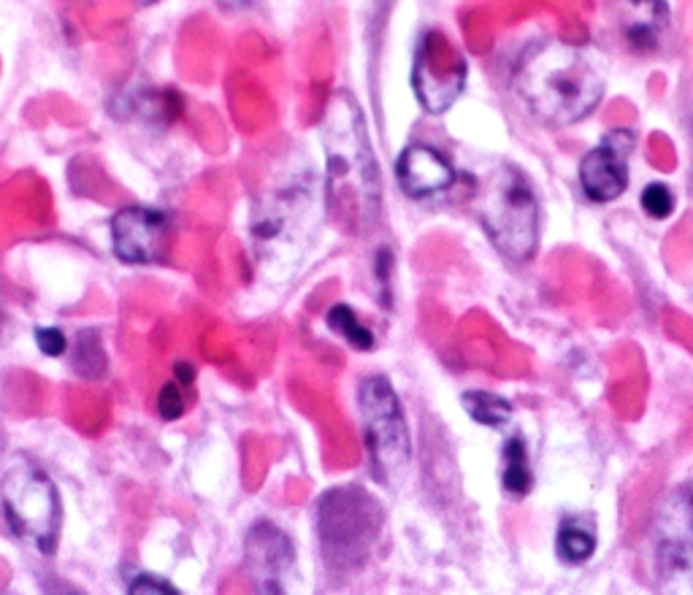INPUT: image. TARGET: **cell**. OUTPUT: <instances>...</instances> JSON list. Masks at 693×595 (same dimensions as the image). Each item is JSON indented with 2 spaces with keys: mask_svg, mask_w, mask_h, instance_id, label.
Returning <instances> with one entry per match:
<instances>
[{
  "mask_svg": "<svg viewBox=\"0 0 693 595\" xmlns=\"http://www.w3.org/2000/svg\"><path fill=\"white\" fill-rule=\"evenodd\" d=\"M158 411L163 420H180L185 414V396H182L180 385H165L158 396Z\"/></svg>",
  "mask_w": 693,
  "mask_h": 595,
  "instance_id": "20",
  "label": "cell"
},
{
  "mask_svg": "<svg viewBox=\"0 0 693 595\" xmlns=\"http://www.w3.org/2000/svg\"><path fill=\"white\" fill-rule=\"evenodd\" d=\"M520 96L540 120L574 125L604 96L602 76L574 47H542L525 58L518 74Z\"/></svg>",
  "mask_w": 693,
  "mask_h": 595,
  "instance_id": "2",
  "label": "cell"
},
{
  "mask_svg": "<svg viewBox=\"0 0 693 595\" xmlns=\"http://www.w3.org/2000/svg\"><path fill=\"white\" fill-rule=\"evenodd\" d=\"M642 209L653 220H667L675 211V196L667 185L661 182H651V185L642 190Z\"/></svg>",
  "mask_w": 693,
  "mask_h": 595,
  "instance_id": "19",
  "label": "cell"
},
{
  "mask_svg": "<svg viewBox=\"0 0 693 595\" xmlns=\"http://www.w3.org/2000/svg\"><path fill=\"white\" fill-rule=\"evenodd\" d=\"M309 200H312L309 193L293 190L258 203L252 216V236L260 255H276L280 247L298 241L307 225L296 220H309Z\"/></svg>",
  "mask_w": 693,
  "mask_h": 595,
  "instance_id": "12",
  "label": "cell"
},
{
  "mask_svg": "<svg viewBox=\"0 0 693 595\" xmlns=\"http://www.w3.org/2000/svg\"><path fill=\"white\" fill-rule=\"evenodd\" d=\"M176 380L185 382V385H193L196 380V371H193L190 363H176Z\"/></svg>",
  "mask_w": 693,
  "mask_h": 595,
  "instance_id": "23",
  "label": "cell"
},
{
  "mask_svg": "<svg viewBox=\"0 0 693 595\" xmlns=\"http://www.w3.org/2000/svg\"><path fill=\"white\" fill-rule=\"evenodd\" d=\"M36 344L47 358H60L69 349V338H65V333L60 327H38Z\"/></svg>",
  "mask_w": 693,
  "mask_h": 595,
  "instance_id": "21",
  "label": "cell"
},
{
  "mask_svg": "<svg viewBox=\"0 0 693 595\" xmlns=\"http://www.w3.org/2000/svg\"><path fill=\"white\" fill-rule=\"evenodd\" d=\"M127 593L131 595H180V591H176L174 585H169V582L158 580V577L152 574H138L136 580H131Z\"/></svg>",
  "mask_w": 693,
  "mask_h": 595,
  "instance_id": "22",
  "label": "cell"
},
{
  "mask_svg": "<svg viewBox=\"0 0 693 595\" xmlns=\"http://www.w3.org/2000/svg\"><path fill=\"white\" fill-rule=\"evenodd\" d=\"M293 569H296V549L282 528L274 522H258L249 528L244 542V571L255 593H285Z\"/></svg>",
  "mask_w": 693,
  "mask_h": 595,
  "instance_id": "9",
  "label": "cell"
},
{
  "mask_svg": "<svg viewBox=\"0 0 693 595\" xmlns=\"http://www.w3.org/2000/svg\"><path fill=\"white\" fill-rule=\"evenodd\" d=\"M112 244L122 263H160L169 249V216L147 206H127L114 214Z\"/></svg>",
  "mask_w": 693,
  "mask_h": 595,
  "instance_id": "11",
  "label": "cell"
},
{
  "mask_svg": "<svg viewBox=\"0 0 693 595\" xmlns=\"http://www.w3.org/2000/svg\"><path fill=\"white\" fill-rule=\"evenodd\" d=\"M136 3H141V5H149V3H158V0H136Z\"/></svg>",
  "mask_w": 693,
  "mask_h": 595,
  "instance_id": "24",
  "label": "cell"
},
{
  "mask_svg": "<svg viewBox=\"0 0 693 595\" xmlns=\"http://www.w3.org/2000/svg\"><path fill=\"white\" fill-rule=\"evenodd\" d=\"M558 558L569 566H580L585 560H591V555L596 553V533L591 525H585L582 520H564L558 528Z\"/></svg>",
  "mask_w": 693,
  "mask_h": 595,
  "instance_id": "14",
  "label": "cell"
},
{
  "mask_svg": "<svg viewBox=\"0 0 693 595\" xmlns=\"http://www.w3.org/2000/svg\"><path fill=\"white\" fill-rule=\"evenodd\" d=\"M396 179L409 198H431L456 185V169L425 144H412L398 154Z\"/></svg>",
  "mask_w": 693,
  "mask_h": 595,
  "instance_id": "13",
  "label": "cell"
},
{
  "mask_svg": "<svg viewBox=\"0 0 693 595\" xmlns=\"http://www.w3.org/2000/svg\"><path fill=\"white\" fill-rule=\"evenodd\" d=\"M329 327L339 336H345L355 349H371L374 347V333L363 325V322L355 317V311L349 309L347 303H336L329 309V317H325Z\"/></svg>",
  "mask_w": 693,
  "mask_h": 595,
  "instance_id": "17",
  "label": "cell"
},
{
  "mask_svg": "<svg viewBox=\"0 0 693 595\" xmlns=\"http://www.w3.org/2000/svg\"><path fill=\"white\" fill-rule=\"evenodd\" d=\"M477 216L493 247L512 263H525L540 244V203L512 165H502L477 196Z\"/></svg>",
  "mask_w": 693,
  "mask_h": 595,
  "instance_id": "4",
  "label": "cell"
},
{
  "mask_svg": "<svg viewBox=\"0 0 693 595\" xmlns=\"http://www.w3.org/2000/svg\"><path fill=\"white\" fill-rule=\"evenodd\" d=\"M651 569L661 593H693V485L669 487L656 500Z\"/></svg>",
  "mask_w": 693,
  "mask_h": 595,
  "instance_id": "6",
  "label": "cell"
},
{
  "mask_svg": "<svg viewBox=\"0 0 693 595\" xmlns=\"http://www.w3.org/2000/svg\"><path fill=\"white\" fill-rule=\"evenodd\" d=\"M0 325H3V303H0Z\"/></svg>",
  "mask_w": 693,
  "mask_h": 595,
  "instance_id": "25",
  "label": "cell"
},
{
  "mask_svg": "<svg viewBox=\"0 0 693 595\" xmlns=\"http://www.w3.org/2000/svg\"><path fill=\"white\" fill-rule=\"evenodd\" d=\"M0 498L5 522L20 542L41 555H52L58 549L63 506L47 471L38 469L33 460H20L5 471Z\"/></svg>",
  "mask_w": 693,
  "mask_h": 595,
  "instance_id": "5",
  "label": "cell"
},
{
  "mask_svg": "<svg viewBox=\"0 0 693 595\" xmlns=\"http://www.w3.org/2000/svg\"><path fill=\"white\" fill-rule=\"evenodd\" d=\"M466 65L440 33L423 38L414 58L412 87L429 114H445L463 90Z\"/></svg>",
  "mask_w": 693,
  "mask_h": 595,
  "instance_id": "8",
  "label": "cell"
},
{
  "mask_svg": "<svg viewBox=\"0 0 693 595\" xmlns=\"http://www.w3.org/2000/svg\"><path fill=\"white\" fill-rule=\"evenodd\" d=\"M325 203L349 233L374 227L382 206V179L360 106L349 92H334L325 106Z\"/></svg>",
  "mask_w": 693,
  "mask_h": 595,
  "instance_id": "1",
  "label": "cell"
},
{
  "mask_svg": "<svg viewBox=\"0 0 693 595\" xmlns=\"http://www.w3.org/2000/svg\"><path fill=\"white\" fill-rule=\"evenodd\" d=\"M380 504L358 485H342L325 493L318 504V538L325 563L334 571H352L369 560L380 542Z\"/></svg>",
  "mask_w": 693,
  "mask_h": 595,
  "instance_id": "3",
  "label": "cell"
},
{
  "mask_svg": "<svg viewBox=\"0 0 693 595\" xmlns=\"http://www.w3.org/2000/svg\"><path fill=\"white\" fill-rule=\"evenodd\" d=\"M466 414L485 427H504L512 420V404L504 396L485 391H469L461 398Z\"/></svg>",
  "mask_w": 693,
  "mask_h": 595,
  "instance_id": "16",
  "label": "cell"
},
{
  "mask_svg": "<svg viewBox=\"0 0 693 595\" xmlns=\"http://www.w3.org/2000/svg\"><path fill=\"white\" fill-rule=\"evenodd\" d=\"M74 369L85 380H96V376H103V371H107V355H103L101 336L96 331H82L79 338H76Z\"/></svg>",
  "mask_w": 693,
  "mask_h": 595,
  "instance_id": "18",
  "label": "cell"
},
{
  "mask_svg": "<svg viewBox=\"0 0 693 595\" xmlns=\"http://www.w3.org/2000/svg\"><path fill=\"white\" fill-rule=\"evenodd\" d=\"M634 133L609 131L580 163L582 193L593 203H609L618 200L629 187V154L634 152Z\"/></svg>",
  "mask_w": 693,
  "mask_h": 595,
  "instance_id": "10",
  "label": "cell"
},
{
  "mask_svg": "<svg viewBox=\"0 0 693 595\" xmlns=\"http://www.w3.org/2000/svg\"><path fill=\"white\" fill-rule=\"evenodd\" d=\"M504 469H502V487L509 496H525L534 485V474H531L529 455H525V444L520 436H512L502 449Z\"/></svg>",
  "mask_w": 693,
  "mask_h": 595,
  "instance_id": "15",
  "label": "cell"
},
{
  "mask_svg": "<svg viewBox=\"0 0 693 595\" xmlns=\"http://www.w3.org/2000/svg\"><path fill=\"white\" fill-rule=\"evenodd\" d=\"M358 409L376 476L393 480L412 460V442H409L407 422H404L401 400L391 382L376 374L360 382Z\"/></svg>",
  "mask_w": 693,
  "mask_h": 595,
  "instance_id": "7",
  "label": "cell"
}]
</instances>
